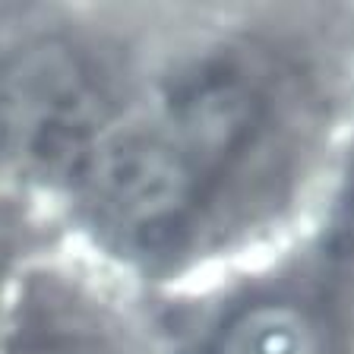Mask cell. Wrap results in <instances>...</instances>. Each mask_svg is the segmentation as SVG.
I'll list each match as a JSON object with an SVG mask.
<instances>
[{"mask_svg":"<svg viewBox=\"0 0 354 354\" xmlns=\"http://www.w3.org/2000/svg\"><path fill=\"white\" fill-rule=\"evenodd\" d=\"M114 124L104 86L66 48H35L0 76V146L32 171L76 184Z\"/></svg>","mask_w":354,"mask_h":354,"instance_id":"cell-2","label":"cell"},{"mask_svg":"<svg viewBox=\"0 0 354 354\" xmlns=\"http://www.w3.org/2000/svg\"><path fill=\"white\" fill-rule=\"evenodd\" d=\"M259 88L237 70L199 64L146 118L118 120L76 187L102 231L133 257H171L199 231L266 130Z\"/></svg>","mask_w":354,"mask_h":354,"instance_id":"cell-1","label":"cell"},{"mask_svg":"<svg viewBox=\"0 0 354 354\" xmlns=\"http://www.w3.org/2000/svg\"><path fill=\"white\" fill-rule=\"evenodd\" d=\"M38 354H66V351H38Z\"/></svg>","mask_w":354,"mask_h":354,"instance_id":"cell-4","label":"cell"},{"mask_svg":"<svg viewBox=\"0 0 354 354\" xmlns=\"http://www.w3.org/2000/svg\"><path fill=\"white\" fill-rule=\"evenodd\" d=\"M215 354H319V332L295 304L263 301L225 326Z\"/></svg>","mask_w":354,"mask_h":354,"instance_id":"cell-3","label":"cell"}]
</instances>
